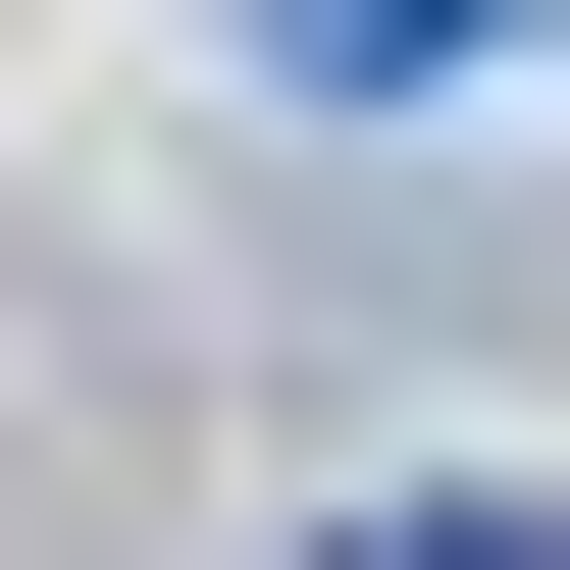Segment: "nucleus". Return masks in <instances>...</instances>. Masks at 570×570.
I'll return each mask as SVG.
<instances>
[{"label":"nucleus","instance_id":"obj_1","mask_svg":"<svg viewBox=\"0 0 570 570\" xmlns=\"http://www.w3.org/2000/svg\"><path fill=\"white\" fill-rule=\"evenodd\" d=\"M466 52H570V0H259V105H466Z\"/></svg>","mask_w":570,"mask_h":570}]
</instances>
